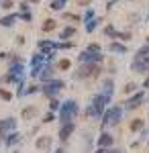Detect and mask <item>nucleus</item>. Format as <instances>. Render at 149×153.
<instances>
[{"instance_id": "obj_12", "label": "nucleus", "mask_w": 149, "mask_h": 153, "mask_svg": "<svg viewBox=\"0 0 149 153\" xmlns=\"http://www.w3.org/2000/svg\"><path fill=\"white\" fill-rule=\"evenodd\" d=\"M76 33V29H72V27H66L63 31H61V39H68V37H72Z\"/></svg>"}, {"instance_id": "obj_21", "label": "nucleus", "mask_w": 149, "mask_h": 153, "mask_svg": "<svg viewBox=\"0 0 149 153\" xmlns=\"http://www.w3.org/2000/svg\"><path fill=\"white\" fill-rule=\"evenodd\" d=\"M108 153H123V151H118V149H115V151H108Z\"/></svg>"}, {"instance_id": "obj_5", "label": "nucleus", "mask_w": 149, "mask_h": 153, "mask_svg": "<svg viewBox=\"0 0 149 153\" xmlns=\"http://www.w3.org/2000/svg\"><path fill=\"white\" fill-rule=\"evenodd\" d=\"M10 129H16V120H14V118H6V120L0 123V133H2L4 137H6V133Z\"/></svg>"}, {"instance_id": "obj_22", "label": "nucleus", "mask_w": 149, "mask_h": 153, "mask_svg": "<svg viewBox=\"0 0 149 153\" xmlns=\"http://www.w3.org/2000/svg\"><path fill=\"white\" fill-rule=\"evenodd\" d=\"M55 153H63V149H57V151H55Z\"/></svg>"}, {"instance_id": "obj_20", "label": "nucleus", "mask_w": 149, "mask_h": 153, "mask_svg": "<svg viewBox=\"0 0 149 153\" xmlns=\"http://www.w3.org/2000/svg\"><path fill=\"white\" fill-rule=\"evenodd\" d=\"M0 96H2L4 100H10V98H12V96L8 94V92H4V90H0Z\"/></svg>"}, {"instance_id": "obj_7", "label": "nucleus", "mask_w": 149, "mask_h": 153, "mask_svg": "<svg viewBox=\"0 0 149 153\" xmlns=\"http://www.w3.org/2000/svg\"><path fill=\"white\" fill-rule=\"evenodd\" d=\"M141 100H143V92H139V94H135L133 98H131V100H129V102H127V106H129V108H137Z\"/></svg>"}, {"instance_id": "obj_14", "label": "nucleus", "mask_w": 149, "mask_h": 153, "mask_svg": "<svg viewBox=\"0 0 149 153\" xmlns=\"http://www.w3.org/2000/svg\"><path fill=\"white\" fill-rule=\"evenodd\" d=\"M110 51H116V53H125L127 49L123 47V45H118V43H112V45H110Z\"/></svg>"}, {"instance_id": "obj_16", "label": "nucleus", "mask_w": 149, "mask_h": 153, "mask_svg": "<svg viewBox=\"0 0 149 153\" xmlns=\"http://www.w3.org/2000/svg\"><path fill=\"white\" fill-rule=\"evenodd\" d=\"M55 27V21H45V25H43V31H51Z\"/></svg>"}, {"instance_id": "obj_4", "label": "nucleus", "mask_w": 149, "mask_h": 153, "mask_svg": "<svg viewBox=\"0 0 149 153\" xmlns=\"http://www.w3.org/2000/svg\"><path fill=\"white\" fill-rule=\"evenodd\" d=\"M80 61L82 63H96V61H102V55H100V53L94 55L92 51H84V53L80 55Z\"/></svg>"}, {"instance_id": "obj_24", "label": "nucleus", "mask_w": 149, "mask_h": 153, "mask_svg": "<svg viewBox=\"0 0 149 153\" xmlns=\"http://www.w3.org/2000/svg\"><path fill=\"white\" fill-rule=\"evenodd\" d=\"M33 2H39V0H33Z\"/></svg>"}, {"instance_id": "obj_8", "label": "nucleus", "mask_w": 149, "mask_h": 153, "mask_svg": "<svg viewBox=\"0 0 149 153\" xmlns=\"http://www.w3.org/2000/svg\"><path fill=\"white\" fill-rule=\"evenodd\" d=\"M108 145H112V135H106L104 133L102 137L98 139V147H108Z\"/></svg>"}, {"instance_id": "obj_3", "label": "nucleus", "mask_w": 149, "mask_h": 153, "mask_svg": "<svg viewBox=\"0 0 149 153\" xmlns=\"http://www.w3.org/2000/svg\"><path fill=\"white\" fill-rule=\"evenodd\" d=\"M61 88H63V82H61V80H51V82L45 84L43 92H45V94H49V96H55Z\"/></svg>"}, {"instance_id": "obj_17", "label": "nucleus", "mask_w": 149, "mask_h": 153, "mask_svg": "<svg viewBox=\"0 0 149 153\" xmlns=\"http://www.w3.org/2000/svg\"><path fill=\"white\" fill-rule=\"evenodd\" d=\"M141 127H143V120H135V123L131 125V129H133V131H139Z\"/></svg>"}, {"instance_id": "obj_10", "label": "nucleus", "mask_w": 149, "mask_h": 153, "mask_svg": "<svg viewBox=\"0 0 149 153\" xmlns=\"http://www.w3.org/2000/svg\"><path fill=\"white\" fill-rule=\"evenodd\" d=\"M14 19H16V14H10V16H6V19H0V25L2 27H10L14 23Z\"/></svg>"}, {"instance_id": "obj_19", "label": "nucleus", "mask_w": 149, "mask_h": 153, "mask_svg": "<svg viewBox=\"0 0 149 153\" xmlns=\"http://www.w3.org/2000/svg\"><path fill=\"white\" fill-rule=\"evenodd\" d=\"M21 19H23V21H31V19H33V14H29V12H23V14H21Z\"/></svg>"}, {"instance_id": "obj_11", "label": "nucleus", "mask_w": 149, "mask_h": 153, "mask_svg": "<svg viewBox=\"0 0 149 153\" xmlns=\"http://www.w3.org/2000/svg\"><path fill=\"white\" fill-rule=\"evenodd\" d=\"M66 2H68V0H53V2H51V8H53V10H61V8L66 6Z\"/></svg>"}, {"instance_id": "obj_9", "label": "nucleus", "mask_w": 149, "mask_h": 153, "mask_svg": "<svg viewBox=\"0 0 149 153\" xmlns=\"http://www.w3.org/2000/svg\"><path fill=\"white\" fill-rule=\"evenodd\" d=\"M133 70L137 71V74H145L147 71V63H141V61H133Z\"/></svg>"}, {"instance_id": "obj_2", "label": "nucleus", "mask_w": 149, "mask_h": 153, "mask_svg": "<svg viewBox=\"0 0 149 153\" xmlns=\"http://www.w3.org/2000/svg\"><path fill=\"white\" fill-rule=\"evenodd\" d=\"M121 114H123V108H121V106H115L112 110H108V112L104 114L102 125L106 127V125H110V123H118V120H121Z\"/></svg>"}, {"instance_id": "obj_6", "label": "nucleus", "mask_w": 149, "mask_h": 153, "mask_svg": "<svg viewBox=\"0 0 149 153\" xmlns=\"http://www.w3.org/2000/svg\"><path fill=\"white\" fill-rule=\"evenodd\" d=\"M72 131H74V123H66V125L61 127V131H59V139L66 141L69 135H72Z\"/></svg>"}, {"instance_id": "obj_1", "label": "nucleus", "mask_w": 149, "mask_h": 153, "mask_svg": "<svg viewBox=\"0 0 149 153\" xmlns=\"http://www.w3.org/2000/svg\"><path fill=\"white\" fill-rule=\"evenodd\" d=\"M78 114V104L74 102V100H68V102H63L61 106V112H59V118H61V123L66 125V123H72V118Z\"/></svg>"}, {"instance_id": "obj_18", "label": "nucleus", "mask_w": 149, "mask_h": 153, "mask_svg": "<svg viewBox=\"0 0 149 153\" xmlns=\"http://www.w3.org/2000/svg\"><path fill=\"white\" fill-rule=\"evenodd\" d=\"M135 88H137V86H135L133 82H131V84H127V86H125V94H129V92H133Z\"/></svg>"}, {"instance_id": "obj_15", "label": "nucleus", "mask_w": 149, "mask_h": 153, "mask_svg": "<svg viewBox=\"0 0 149 153\" xmlns=\"http://www.w3.org/2000/svg\"><path fill=\"white\" fill-rule=\"evenodd\" d=\"M96 25H98V19H94V21H90V23L86 25V31H88V33H92V31L96 29Z\"/></svg>"}, {"instance_id": "obj_13", "label": "nucleus", "mask_w": 149, "mask_h": 153, "mask_svg": "<svg viewBox=\"0 0 149 153\" xmlns=\"http://www.w3.org/2000/svg\"><path fill=\"white\" fill-rule=\"evenodd\" d=\"M37 114V108H25V112H23V117L25 118H31Z\"/></svg>"}, {"instance_id": "obj_23", "label": "nucleus", "mask_w": 149, "mask_h": 153, "mask_svg": "<svg viewBox=\"0 0 149 153\" xmlns=\"http://www.w3.org/2000/svg\"><path fill=\"white\" fill-rule=\"evenodd\" d=\"M145 86H147V88H149V80H145Z\"/></svg>"}]
</instances>
